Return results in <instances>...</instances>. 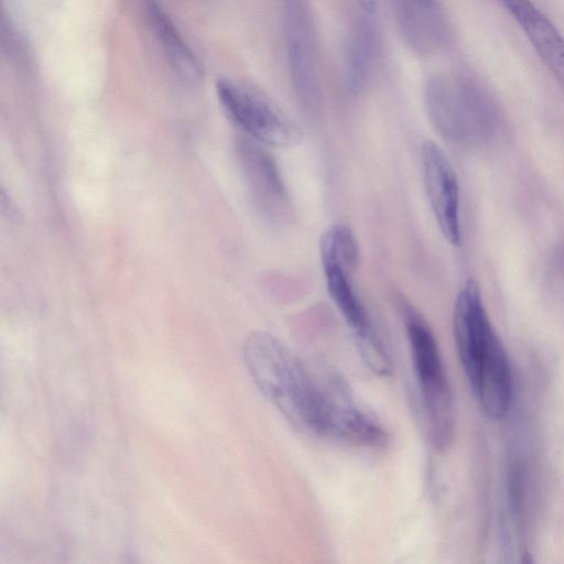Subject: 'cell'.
I'll list each match as a JSON object with an SVG mask.
<instances>
[{"mask_svg":"<svg viewBox=\"0 0 564 564\" xmlns=\"http://www.w3.org/2000/svg\"><path fill=\"white\" fill-rule=\"evenodd\" d=\"M242 354L254 384L281 415L300 432L327 438L346 390L338 376L321 382L280 339L265 332L251 333Z\"/></svg>","mask_w":564,"mask_h":564,"instance_id":"1","label":"cell"},{"mask_svg":"<svg viewBox=\"0 0 564 564\" xmlns=\"http://www.w3.org/2000/svg\"><path fill=\"white\" fill-rule=\"evenodd\" d=\"M453 329L457 355L474 397L488 417L501 419L512 401V373L474 280L467 281L457 294Z\"/></svg>","mask_w":564,"mask_h":564,"instance_id":"2","label":"cell"},{"mask_svg":"<svg viewBox=\"0 0 564 564\" xmlns=\"http://www.w3.org/2000/svg\"><path fill=\"white\" fill-rule=\"evenodd\" d=\"M321 259L329 296L349 326L362 362L377 376H389L392 371L389 351L352 285L359 248L349 227L335 225L323 234Z\"/></svg>","mask_w":564,"mask_h":564,"instance_id":"3","label":"cell"},{"mask_svg":"<svg viewBox=\"0 0 564 564\" xmlns=\"http://www.w3.org/2000/svg\"><path fill=\"white\" fill-rule=\"evenodd\" d=\"M417 388L419 419L424 436L436 451L453 443L455 415L451 386L433 332L409 303L400 304Z\"/></svg>","mask_w":564,"mask_h":564,"instance_id":"4","label":"cell"},{"mask_svg":"<svg viewBox=\"0 0 564 564\" xmlns=\"http://www.w3.org/2000/svg\"><path fill=\"white\" fill-rule=\"evenodd\" d=\"M424 102L435 130L458 145L475 147L488 141L499 122L490 95L462 75L433 76L426 84Z\"/></svg>","mask_w":564,"mask_h":564,"instance_id":"5","label":"cell"},{"mask_svg":"<svg viewBox=\"0 0 564 564\" xmlns=\"http://www.w3.org/2000/svg\"><path fill=\"white\" fill-rule=\"evenodd\" d=\"M216 93L224 112L246 137L279 149L301 142L300 127L262 97L227 79L217 82Z\"/></svg>","mask_w":564,"mask_h":564,"instance_id":"6","label":"cell"},{"mask_svg":"<svg viewBox=\"0 0 564 564\" xmlns=\"http://www.w3.org/2000/svg\"><path fill=\"white\" fill-rule=\"evenodd\" d=\"M238 160L260 215L272 225L286 224L291 204L276 162L263 144L242 137L236 143Z\"/></svg>","mask_w":564,"mask_h":564,"instance_id":"7","label":"cell"},{"mask_svg":"<svg viewBox=\"0 0 564 564\" xmlns=\"http://www.w3.org/2000/svg\"><path fill=\"white\" fill-rule=\"evenodd\" d=\"M426 197L437 226L452 246L462 243L460 194L455 171L444 151L433 141L421 150Z\"/></svg>","mask_w":564,"mask_h":564,"instance_id":"8","label":"cell"},{"mask_svg":"<svg viewBox=\"0 0 564 564\" xmlns=\"http://www.w3.org/2000/svg\"><path fill=\"white\" fill-rule=\"evenodd\" d=\"M303 8L290 1L286 9L285 35L290 72L297 97L313 108L321 97L316 52Z\"/></svg>","mask_w":564,"mask_h":564,"instance_id":"9","label":"cell"},{"mask_svg":"<svg viewBox=\"0 0 564 564\" xmlns=\"http://www.w3.org/2000/svg\"><path fill=\"white\" fill-rule=\"evenodd\" d=\"M513 17L527 39L564 89V37L531 0H497Z\"/></svg>","mask_w":564,"mask_h":564,"instance_id":"10","label":"cell"},{"mask_svg":"<svg viewBox=\"0 0 564 564\" xmlns=\"http://www.w3.org/2000/svg\"><path fill=\"white\" fill-rule=\"evenodd\" d=\"M394 11L401 34L413 50L426 53L442 43L445 22L435 0H395Z\"/></svg>","mask_w":564,"mask_h":564,"instance_id":"11","label":"cell"},{"mask_svg":"<svg viewBox=\"0 0 564 564\" xmlns=\"http://www.w3.org/2000/svg\"><path fill=\"white\" fill-rule=\"evenodd\" d=\"M145 19L174 69L186 80L203 77V65L158 0L144 1Z\"/></svg>","mask_w":564,"mask_h":564,"instance_id":"12","label":"cell"},{"mask_svg":"<svg viewBox=\"0 0 564 564\" xmlns=\"http://www.w3.org/2000/svg\"><path fill=\"white\" fill-rule=\"evenodd\" d=\"M372 61L371 42L365 32L351 35L346 51L347 80L352 89L360 88L368 77Z\"/></svg>","mask_w":564,"mask_h":564,"instance_id":"13","label":"cell"}]
</instances>
